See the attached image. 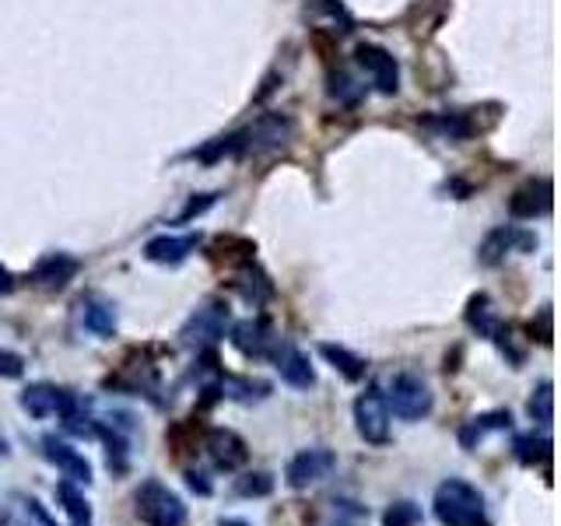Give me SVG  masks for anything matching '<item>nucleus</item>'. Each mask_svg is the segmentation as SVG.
<instances>
[{
  "instance_id": "f257e3e1",
  "label": "nucleus",
  "mask_w": 561,
  "mask_h": 526,
  "mask_svg": "<svg viewBox=\"0 0 561 526\" xmlns=\"http://www.w3.org/2000/svg\"><path fill=\"white\" fill-rule=\"evenodd\" d=\"M432 508L443 526H491L481 488L463 478H446L438 484L432 495Z\"/></svg>"
},
{
  "instance_id": "f03ea898",
  "label": "nucleus",
  "mask_w": 561,
  "mask_h": 526,
  "mask_svg": "<svg viewBox=\"0 0 561 526\" xmlns=\"http://www.w3.org/2000/svg\"><path fill=\"white\" fill-rule=\"evenodd\" d=\"M134 513L145 526H186L190 513L180 491H172L165 481L145 478L134 491Z\"/></svg>"
},
{
  "instance_id": "7ed1b4c3",
  "label": "nucleus",
  "mask_w": 561,
  "mask_h": 526,
  "mask_svg": "<svg viewBox=\"0 0 561 526\" xmlns=\"http://www.w3.org/2000/svg\"><path fill=\"white\" fill-rule=\"evenodd\" d=\"M382 400H386V408H390V418H400V421H421L435 408L432 386L417 373H393L386 379Z\"/></svg>"
},
{
  "instance_id": "20e7f679",
  "label": "nucleus",
  "mask_w": 561,
  "mask_h": 526,
  "mask_svg": "<svg viewBox=\"0 0 561 526\" xmlns=\"http://www.w3.org/2000/svg\"><path fill=\"white\" fill-rule=\"evenodd\" d=\"M228 327H232V312H228V306L218 302V298H210L201 309H193L190 320L180 327V344L201 355V351H210L225 338Z\"/></svg>"
},
{
  "instance_id": "39448f33",
  "label": "nucleus",
  "mask_w": 561,
  "mask_h": 526,
  "mask_svg": "<svg viewBox=\"0 0 561 526\" xmlns=\"http://www.w3.org/2000/svg\"><path fill=\"white\" fill-rule=\"evenodd\" d=\"M134 435L137 425L130 414H113V418H99L95 438L105 446V467H110L113 478H123L130 470L134 460Z\"/></svg>"
},
{
  "instance_id": "423d86ee",
  "label": "nucleus",
  "mask_w": 561,
  "mask_h": 526,
  "mask_svg": "<svg viewBox=\"0 0 561 526\" xmlns=\"http://www.w3.org/2000/svg\"><path fill=\"white\" fill-rule=\"evenodd\" d=\"M81 393L67 390V386H57V382H28L18 403H22V411L35 421H46V418H67L81 408Z\"/></svg>"
},
{
  "instance_id": "0eeeda50",
  "label": "nucleus",
  "mask_w": 561,
  "mask_h": 526,
  "mask_svg": "<svg viewBox=\"0 0 561 526\" xmlns=\"http://www.w3.org/2000/svg\"><path fill=\"white\" fill-rule=\"evenodd\" d=\"M355 432L362 435V443L368 446H390V408H386L382 390L379 386H365V390L355 397Z\"/></svg>"
},
{
  "instance_id": "6e6552de",
  "label": "nucleus",
  "mask_w": 561,
  "mask_h": 526,
  "mask_svg": "<svg viewBox=\"0 0 561 526\" xmlns=\"http://www.w3.org/2000/svg\"><path fill=\"white\" fill-rule=\"evenodd\" d=\"M333 470H337V453L327 446H309V449H298L288 460L285 484L291 491H309L312 484L327 481Z\"/></svg>"
},
{
  "instance_id": "1a4fd4ad",
  "label": "nucleus",
  "mask_w": 561,
  "mask_h": 526,
  "mask_svg": "<svg viewBox=\"0 0 561 526\" xmlns=\"http://www.w3.org/2000/svg\"><path fill=\"white\" fill-rule=\"evenodd\" d=\"M201 449L221 473H236L250 464V446H245V438L232 428H204Z\"/></svg>"
},
{
  "instance_id": "9d476101",
  "label": "nucleus",
  "mask_w": 561,
  "mask_h": 526,
  "mask_svg": "<svg viewBox=\"0 0 561 526\" xmlns=\"http://www.w3.org/2000/svg\"><path fill=\"white\" fill-rule=\"evenodd\" d=\"M291 137V119L288 116H260L250 130H242L232 137V148L239 155H263L285 148Z\"/></svg>"
},
{
  "instance_id": "9b49d317",
  "label": "nucleus",
  "mask_w": 561,
  "mask_h": 526,
  "mask_svg": "<svg viewBox=\"0 0 561 526\" xmlns=\"http://www.w3.org/2000/svg\"><path fill=\"white\" fill-rule=\"evenodd\" d=\"M39 453H43V460L53 464L60 473H64V481H75L81 488L92 484V464H88V456L78 449V446H70L67 438L60 435H43L39 438Z\"/></svg>"
},
{
  "instance_id": "f8f14e48",
  "label": "nucleus",
  "mask_w": 561,
  "mask_h": 526,
  "mask_svg": "<svg viewBox=\"0 0 561 526\" xmlns=\"http://www.w3.org/2000/svg\"><path fill=\"white\" fill-rule=\"evenodd\" d=\"M228 341L245 358H271V351L277 344L274 327L267 316H250V320H239L228 327Z\"/></svg>"
},
{
  "instance_id": "ddd939ff",
  "label": "nucleus",
  "mask_w": 561,
  "mask_h": 526,
  "mask_svg": "<svg viewBox=\"0 0 561 526\" xmlns=\"http://www.w3.org/2000/svg\"><path fill=\"white\" fill-rule=\"evenodd\" d=\"M271 362H274V373L280 376V382H288L291 390H312L316 386V368L295 344L277 341L271 351Z\"/></svg>"
},
{
  "instance_id": "4468645a",
  "label": "nucleus",
  "mask_w": 561,
  "mask_h": 526,
  "mask_svg": "<svg viewBox=\"0 0 561 526\" xmlns=\"http://www.w3.org/2000/svg\"><path fill=\"white\" fill-rule=\"evenodd\" d=\"M513 250H523V253H530L537 250V239L530 232H523V228L516 225H508V228H495V232H488L484 242H481V250H478V260L484 263V267H499V263L513 253Z\"/></svg>"
},
{
  "instance_id": "2eb2a0df",
  "label": "nucleus",
  "mask_w": 561,
  "mask_h": 526,
  "mask_svg": "<svg viewBox=\"0 0 561 526\" xmlns=\"http://www.w3.org/2000/svg\"><path fill=\"white\" fill-rule=\"evenodd\" d=\"M495 432H513V414H508V408L481 411V414L467 418L460 432H456V443H460V449L473 453L488 435H495Z\"/></svg>"
},
{
  "instance_id": "dca6fc26",
  "label": "nucleus",
  "mask_w": 561,
  "mask_h": 526,
  "mask_svg": "<svg viewBox=\"0 0 561 526\" xmlns=\"http://www.w3.org/2000/svg\"><path fill=\"white\" fill-rule=\"evenodd\" d=\"M78 271H81V260L78 256H70V253H46L32 267L28 281H32V285L46 288V291H60V288H67L70 281L78 277Z\"/></svg>"
},
{
  "instance_id": "f3484780",
  "label": "nucleus",
  "mask_w": 561,
  "mask_h": 526,
  "mask_svg": "<svg viewBox=\"0 0 561 526\" xmlns=\"http://www.w3.org/2000/svg\"><path fill=\"white\" fill-rule=\"evenodd\" d=\"M358 64L368 70V78H373V84L379 88L382 95H397V88H400V70H397L393 53H386V49L376 46V43H362V46H358Z\"/></svg>"
},
{
  "instance_id": "a211bd4d",
  "label": "nucleus",
  "mask_w": 561,
  "mask_h": 526,
  "mask_svg": "<svg viewBox=\"0 0 561 526\" xmlns=\"http://www.w3.org/2000/svg\"><path fill=\"white\" fill-rule=\"evenodd\" d=\"M513 456L516 464L526 470H543V481H551V456H554V443L548 435L537 432H519L513 435Z\"/></svg>"
},
{
  "instance_id": "6ab92c4d",
  "label": "nucleus",
  "mask_w": 561,
  "mask_h": 526,
  "mask_svg": "<svg viewBox=\"0 0 561 526\" xmlns=\"http://www.w3.org/2000/svg\"><path fill=\"white\" fill-rule=\"evenodd\" d=\"M551 197H554L551 180H530V183L519 186L513 193V201H508V210H513V218L534 221V218L551 215V204H554Z\"/></svg>"
},
{
  "instance_id": "aec40b11",
  "label": "nucleus",
  "mask_w": 561,
  "mask_h": 526,
  "mask_svg": "<svg viewBox=\"0 0 561 526\" xmlns=\"http://www.w3.org/2000/svg\"><path fill=\"white\" fill-rule=\"evenodd\" d=\"M78 320L81 327L99 341L116 338V306L102 295H84L78 302Z\"/></svg>"
},
{
  "instance_id": "412c9836",
  "label": "nucleus",
  "mask_w": 561,
  "mask_h": 526,
  "mask_svg": "<svg viewBox=\"0 0 561 526\" xmlns=\"http://www.w3.org/2000/svg\"><path fill=\"white\" fill-rule=\"evenodd\" d=\"M215 390L221 400H236V403H260L271 397V382L263 379H250V376H232V373H221L215 368Z\"/></svg>"
},
{
  "instance_id": "4be33fe9",
  "label": "nucleus",
  "mask_w": 561,
  "mask_h": 526,
  "mask_svg": "<svg viewBox=\"0 0 561 526\" xmlns=\"http://www.w3.org/2000/svg\"><path fill=\"white\" fill-rule=\"evenodd\" d=\"M201 245V236H158L145 245V256L151 263H162V267H180V263L197 250Z\"/></svg>"
},
{
  "instance_id": "5701e85b",
  "label": "nucleus",
  "mask_w": 561,
  "mask_h": 526,
  "mask_svg": "<svg viewBox=\"0 0 561 526\" xmlns=\"http://www.w3.org/2000/svg\"><path fill=\"white\" fill-rule=\"evenodd\" d=\"M232 288L239 291L242 302H250V306H263L267 298L274 295V285H271V277L263 274L256 263H242V267L236 271V281H232Z\"/></svg>"
},
{
  "instance_id": "b1692460",
  "label": "nucleus",
  "mask_w": 561,
  "mask_h": 526,
  "mask_svg": "<svg viewBox=\"0 0 561 526\" xmlns=\"http://www.w3.org/2000/svg\"><path fill=\"white\" fill-rule=\"evenodd\" d=\"M463 320H467V327H470L473 333H478V338H484V341L495 338L499 327H502V316L495 312V306H491V298H488L484 291L470 295V302H467Z\"/></svg>"
},
{
  "instance_id": "393cba45",
  "label": "nucleus",
  "mask_w": 561,
  "mask_h": 526,
  "mask_svg": "<svg viewBox=\"0 0 561 526\" xmlns=\"http://www.w3.org/2000/svg\"><path fill=\"white\" fill-rule=\"evenodd\" d=\"M368 519H373L368 505L358 499H347V495L330 499L323 508V526H368Z\"/></svg>"
},
{
  "instance_id": "a878e982",
  "label": "nucleus",
  "mask_w": 561,
  "mask_h": 526,
  "mask_svg": "<svg viewBox=\"0 0 561 526\" xmlns=\"http://www.w3.org/2000/svg\"><path fill=\"white\" fill-rule=\"evenodd\" d=\"M320 355H323L333 368H337V373H341L347 382H362L365 373H368V362H365L362 355H355L351 347H344V344L323 341V344H320Z\"/></svg>"
},
{
  "instance_id": "bb28decb",
  "label": "nucleus",
  "mask_w": 561,
  "mask_h": 526,
  "mask_svg": "<svg viewBox=\"0 0 561 526\" xmlns=\"http://www.w3.org/2000/svg\"><path fill=\"white\" fill-rule=\"evenodd\" d=\"M0 523L4 526H57V519H53L39 505V499H32V495H11V508Z\"/></svg>"
},
{
  "instance_id": "cd10ccee",
  "label": "nucleus",
  "mask_w": 561,
  "mask_h": 526,
  "mask_svg": "<svg viewBox=\"0 0 561 526\" xmlns=\"http://www.w3.org/2000/svg\"><path fill=\"white\" fill-rule=\"evenodd\" d=\"M57 502L64 505V513H67L70 526H92V502L84 499L81 484H75V481H60V484H57Z\"/></svg>"
},
{
  "instance_id": "c85d7f7f",
  "label": "nucleus",
  "mask_w": 561,
  "mask_h": 526,
  "mask_svg": "<svg viewBox=\"0 0 561 526\" xmlns=\"http://www.w3.org/2000/svg\"><path fill=\"white\" fill-rule=\"evenodd\" d=\"M526 414H530V421H537L540 428H551V421H554V382L551 379H540L530 390Z\"/></svg>"
},
{
  "instance_id": "c756f323",
  "label": "nucleus",
  "mask_w": 561,
  "mask_h": 526,
  "mask_svg": "<svg viewBox=\"0 0 561 526\" xmlns=\"http://www.w3.org/2000/svg\"><path fill=\"white\" fill-rule=\"evenodd\" d=\"M274 488H277L274 473H267V470H245V473H239V478L232 481V495L236 499H267V495H274Z\"/></svg>"
},
{
  "instance_id": "7c9ffc66",
  "label": "nucleus",
  "mask_w": 561,
  "mask_h": 526,
  "mask_svg": "<svg viewBox=\"0 0 561 526\" xmlns=\"http://www.w3.org/2000/svg\"><path fill=\"white\" fill-rule=\"evenodd\" d=\"M256 253V245L250 239H236V236H218L215 242H210V260H225V263H250Z\"/></svg>"
},
{
  "instance_id": "2f4dec72",
  "label": "nucleus",
  "mask_w": 561,
  "mask_h": 526,
  "mask_svg": "<svg viewBox=\"0 0 561 526\" xmlns=\"http://www.w3.org/2000/svg\"><path fill=\"white\" fill-rule=\"evenodd\" d=\"M201 438H204V428L193 432V421H175V425L165 432V443L175 456H183V453H197L201 446Z\"/></svg>"
},
{
  "instance_id": "473e14b6",
  "label": "nucleus",
  "mask_w": 561,
  "mask_h": 526,
  "mask_svg": "<svg viewBox=\"0 0 561 526\" xmlns=\"http://www.w3.org/2000/svg\"><path fill=\"white\" fill-rule=\"evenodd\" d=\"M421 523H425V513H421V505L411 499H397L386 505V513H382V526H421Z\"/></svg>"
},
{
  "instance_id": "72a5a7b5",
  "label": "nucleus",
  "mask_w": 561,
  "mask_h": 526,
  "mask_svg": "<svg viewBox=\"0 0 561 526\" xmlns=\"http://www.w3.org/2000/svg\"><path fill=\"white\" fill-rule=\"evenodd\" d=\"M25 376V358L18 351L0 347V379H22Z\"/></svg>"
},
{
  "instance_id": "f704fd0d",
  "label": "nucleus",
  "mask_w": 561,
  "mask_h": 526,
  "mask_svg": "<svg viewBox=\"0 0 561 526\" xmlns=\"http://www.w3.org/2000/svg\"><path fill=\"white\" fill-rule=\"evenodd\" d=\"M183 478H186V488L193 491V495H201V499H210V495H215V484H210V478H207V473L204 470H186L183 473Z\"/></svg>"
},
{
  "instance_id": "c9c22d12",
  "label": "nucleus",
  "mask_w": 561,
  "mask_h": 526,
  "mask_svg": "<svg viewBox=\"0 0 561 526\" xmlns=\"http://www.w3.org/2000/svg\"><path fill=\"white\" fill-rule=\"evenodd\" d=\"M537 333V341L543 347H551V306H543L540 316H537V323H530V338Z\"/></svg>"
},
{
  "instance_id": "e433bc0d",
  "label": "nucleus",
  "mask_w": 561,
  "mask_h": 526,
  "mask_svg": "<svg viewBox=\"0 0 561 526\" xmlns=\"http://www.w3.org/2000/svg\"><path fill=\"white\" fill-rule=\"evenodd\" d=\"M210 204H215V193H207V197H201V201H190V207L180 215V221H190L193 215H204Z\"/></svg>"
},
{
  "instance_id": "4c0bfd02",
  "label": "nucleus",
  "mask_w": 561,
  "mask_h": 526,
  "mask_svg": "<svg viewBox=\"0 0 561 526\" xmlns=\"http://www.w3.org/2000/svg\"><path fill=\"white\" fill-rule=\"evenodd\" d=\"M14 291V274L8 267H0V295H11Z\"/></svg>"
},
{
  "instance_id": "58836bf2",
  "label": "nucleus",
  "mask_w": 561,
  "mask_h": 526,
  "mask_svg": "<svg viewBox=\"0 0 561 526\" xmlns=\"http://www.w3.org/2000/svg\"><path fill=\"white\" fill-rule=\"evenodd\" d=\"M218 526H253L250 519H239V516H221Z\"/></svg>"
},
{
  "instance_id": "ea45409f",
  "label": "nucleus",
  "mask_w": 561,
  "mask_h": 526,
  "mask_svg": "<svg viewBox=\"0 0 561 526\" xmlns=\"http://www.w3.org/2000/svg\"><path fill=\"white\" fill-rule=\"evenodd\" d=\"M11 453V446H8V438L4 435H0V456H8Z\"/></svg>"
}]
</instances>
